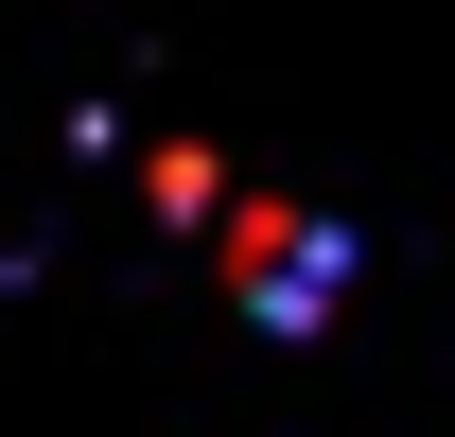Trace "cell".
<instances>
[{
	"instance_id": "1",
	"label": "cell",
	"mask_w": 455,
	"mask_h": 437,
	"mask_svg": "<svg viewBox=\"0 0 455 437\" xmlns=\"http://www.w3.org/2000/svg\"><path fill=\"white\" fill-rule=\"evenodd\" d=\"M158 193L228 227V280H245V315H333V227H315V211H263V193H228L211 158H158Z\"/></svg>"
}]
</instances>
